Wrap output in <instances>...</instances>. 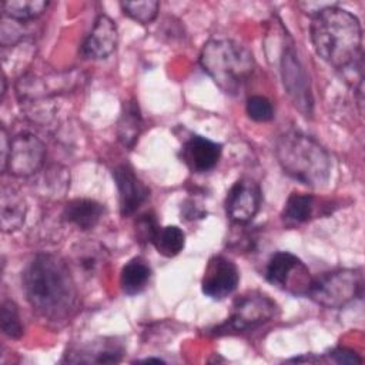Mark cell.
<instances>
[{"mask_svg":"<svg viewBox=\"0 0 365 365\" xmlns=\"http://www.w3.org/2000/svg\"><path fill=\"white\" fill-rule=\"evenodd\" d=\"M23 289L31 308L44 319H67L77 301V289L67 264L53 254H38L23 274Z\"/></svg>","mask_w":365,"mask_h":365,"instance_id":"cell-1","label":"cell"},{"mask_svg":"<svg viewBox=\"0 0 365 365\" xmlns=\"http://www.w3.org/2000/svg\"><path fill=\"white\" fill-rule=\"evenodd\" d=\"M311 40L317 54L341 73L364 63L359 20L335 4L312 16Z\"/></svg>","mask_w":365,"mask_h":365,"instance_id":"cell-2","label":"cell"},{"mask_svg":"<svg viewBox=\"0 0 365 365\" xmlns=\"http://www.w3.org/2000/svg\"><path fill=\"white\" fill-rule=\"evenodd\" d=\"M275 155L284 173L305 185L322 187L329 180L331 157L328 151L304 133L282 134L277 141Z\"/></svg>","mask_w":365,"mask_h":365,"instance_id":"cell-3","label":"cell"},{"mask_svg":"<svg viewBox=\"0 0 365 365\" xmlns=\"http://www.w3.org/2000/svg\"><path fill=\"white\" fill-rule=\"evenodd\" d=\"M200 64L227 94H237L254 70L251 51L230 38L208 40L201 50Z\"/></svg>","mask_w":365,"mask_h":365,"instance_id":"cell-4","label":"cell"},{"mask_svg":"<svg viewBox=\"0 0 365 365\" xmlns=\"http://www.w3.org/2000/svg\"><path fill=\"white\" fill-rule=\"evenodd\" d=\"M364 277L359 269L341 268L312 278L308 297L327 308H342L362 295Z\"/></svg>","mask_w":365,"mask_h":365,"instance_id":"cell-5","label":"cell"},{"mask_svg":"<svg viewBox=\"0 0 365 365\" xmlns=\"http://www.w3.org/2000/svg\"><path fill=\"white\" fill-rule=\"evenodd\" d=\"M275 309V302L265 294L252 291L241 295L235 299L230 318L222 325L215 328V334L222 335L231 332H244L257 328L272 319Z\"/></svg>","mask_w":365,"mask_h":365,"instance_id":"cell-6","label":"cell"},{"mask_svg":"<svg viewBox=\"0 0 365 365\" xmlns=\"http://www.w3.org/2000/svg\"><path fill=\"white\" fill-rule=\"evenodd\" d=\"M265 278L277 288L292 295H308L312 277L307 265L294 254L279 251L271 255Z\"/></svg>","mask_w":365,"mask_h":365,"instance_id":"cell-7","label":"cell"},{"mask_svg":"<svg viewBox=\"0 0 365 365\" xmlns=\"http://www.w3.org/2000/svg\"><path fill=\"white\" fill-rule=\"evenodd\" d=\"M44 160L43 141L31 133H21L10 140L6 171L14 177H30L43 167Z\"/></svg>","mask_w":365,"mask_h":365,"instance_id":"cell-8","label":"cell"},{"mask_svg":"<svg viewBox=\"0 0 365 365\" xmlns=\"http://www.w3.org/2000/svg\"><path fill=\"white\" fill-rule=\"evenodd\" d=\"M281 77L284 88L291 98L292 104L304 114L311 115L314 107V98L308 76L298 60L294 47L288 46L284 48L281 57Z\"/></svg>","mask_w":365,"mask_h":365,"instance_id":"cell-9","label":"cell"},{"mask_svg":"<svg viewBox=\"0 0 365 365\" xmlns=\"http://www.w3.org/2000/svg\"><path fill=\"white\" fill-rule=\"evenodd\" d=\"M261 204V188L248 177H242L234 182L230 188L225 210L227 215L232 222L247 224L250 222L259 210Z\"/></svg>","mask_w":365,"mask_h":365,"instance_id":"cell-10","label":"cell"},{"mask_svg":"<svg viewBox=\"0 0 365 365\" xmlns=\"http://www.w3.org/2000/svg\"><path fill=\"white\" fill-rule=\"evenodd\" d=\"M238 281L237 265L224 255H214L204 269L201 289L212 299H222L235 291Z\"/></svg>","mask_w":365,"mask_h":365,"instance_id":"cell-11","label":"cell"},{"mask_svg":"<svg viewBox=\"0 0 365 365\" xmlns=\"http://www.w3.org/2000/svg\"><path fill=\"white\" fill-rule=\"evenodd\" d=\"M113 175L118 191L120 214L130 217L147 201L150 190L128 165H118L113 171Z\"/></svg>","mask_w":365,"mask_h":365,"instance_id":"cell-12","label":"cell"},{"mask_svg":"<svg viewBox=\"0 0 365 365\" xmlns=\"http://www.w3.org/2000/svg\"><path fill=\"white\" fill-rule=\"evenodd\" d=\"M118 33L115 23L106 14H100L81 46V56L88 60L108 57L117 47Z\"/></svg>","mask_w":365,"mask_h":365,"instance_id":"cell-13","label":"cell"},{"mask_svg":"<svg viewBox=\"0 0 365 365\" xmlns=\"http://www.w3.org/2000/svg\"><path fill=\"white\" fill-rule=\"evenodd\" d=\"M78 78L81 80V73L77 71L54 74L50 77H24L17 84V93L21 98H40L47 96H54L60 91L70 90L78 86Z\"/></svg>","mask_w":365,"mask_h":365,"instance_id":"cell-14","label":"cell"},{"mask_svg":"<svg viewBox=\"0 0 365 365\" xmlns=\"http://www.w3.org/2000/svg\"><path fill=\"white\" fill-rule=\"evenodd\" d=\"M221 151V144L201 135H192L181 148V160L192 173H205L217 165Z\"/></svg>","mask_w":365,"mask_h":365,"instance_id":"cell-15","label":"cell"},{"mask_svg":"<svg viewBox=\"0 0 365 365\" xmlns=\"http://www.w3.org/2000/svg\"><path fill=\"white\" fill-rule=\"evenodd\" d=\"M103 214V204L90 198L71 200L63 210V218L83 231L94 228L100 222Z\"/></svg>","mask_w":365,"mask_h":365,"instance_id":"cell-16","label":"cell"},{"mask_svg":"<svg viewBox=\"0 0 365 365\" xmlns=\"http://www.w3.org/2000/svg\"><path fill=\"white\" fill-rule=\"evenodd\" d=\"M151 277V268L145 259L131 258L121 269L120 284L127 295H135L145 289Z\"/></svg>","mask_w":365,"mask_h":365,"instance_id":"cell-17","label":"cell"},{"mask_svg":"<svg viewBox=\"0 0 365 365\" xmlns=\"http://www.w3.org/2000/svg\"><path fill=\"white\" fill-rule=\"evenodd\" d=\"M141 125L143 121L138 104L131 98L123 104V111L117 124V135L121 144L131 148L141 133Z\"/></svg>","mask_w":365,"mask_h":365,"instance_id":"cell-18","label":"cell"},{"mask_svg":"<svg viewBox=\"0 0 365 365\" xmlns=\"http://www.w3.org/2000/svg\"><path fill=\"white\" fill-rule=\"evenodd\" d=\"M26 218V202L11 188L1 191V228L4 232L19 230Z\"/></svg>","mask_w":365,"mask_h":365,"instance_id":"cell-19","label":"cell"},{"mask_svg":"<svg viewBox=\"0 0 365 365\" xmlns=\"http://www.w3.org/2000/svg\"><path fill=\"white\" fill-rule=\"evenodd\" d=\"M314 197L309 194L292 192L282 210V220L287 225H298L308 221L314 212Z\"/></svg>","mask_w":365,"mask_h":365,"instance_id":"cell-20","label":"cell"},{"mask_svg":"<svg viewBox=\"0 0 365 365\" xmlns=\"http://www.w3.org/2000/svg\"><path fill=\"white\" fill-rule=\"evenodd\" d=\"M158 254L164 257H175L180 254L185 244V234L177 225L160 227L153 242Z\"/></svg>","mask_w":365,"mask_h":365,"instance_id":"cell-21","label":"cell"},{"mask_svg":"<svg viewBox=\"0 0 365 365\" xmlns=\"http://www.w3.org/2000/svg\"><path fill=\"white\" fill-rule=\"evenodd\" d=\"M48 6L44 0H6L1 3L4 16L16 21H27L41 16Z\"/></svg>","mask_w":365,"mask_h":365,"instance_id":"cell-22","label":"cell"},{"mask_svg":"<svg viewBox=\"0 0 365 365\" xmlns=\"http://www.w3.org/2000/svg\"><path fill=\"white\" fill-rule=\"evenodd\" d=\"M121 10L130 19L140 24H150L158 14L160 3L155 0H143V1H121Z\"/></svg>","mask_w":365,"mask_h":365,"instance_id":"cell-23","label":"cell"},{"mask_svg":"<svg viewBox=\"0 0 365 365\" xmlns=\"http://www.w3.org/2000/svg\"><path fill=\"white\" fill-rule=\"evenodd\" d=\"M1 331L4 335L13 339H19L23 335V325L19 315L17 305L10 301L4 299L1 304Z\"/></svg>","mask_w":365,"mask_h":365,"instance_id":"cell-24","label":"cell"},{"mask_svg":"<svg viewBox=\"0 0 365 365\" xmlns=\"http://www.w3.org/2000/svg\"><path fill=\"white\" fill-rule=\"evenodd\" d=\"M245 110L248 117L257 123H267L274 118V107L271 101L262 96H251L247 100Z\"/></svg>","mask_w":365,"mask_h":365,"instance_id":"cell-25","label":"cell"},{"mask_svg":"<svg viewBox=\"0 0 365 365\" xmlns=\"http://www.w3.org/2000/svg\"><path fill=\"white\" fill-rule=\"evenodd\" d=\"M158 224L155 220V215L151 212H145L138 217L135 221V238L140 242H153L157 231Z\"/></svg>","mask_w":365,"mask_h":365,"instance_id":"cell-26","label":"cell"},{"mask_svg":"<svg viewBox=\"0 0 365 365\" xmlns=\"http://www.w3.org/2000/svg\"><path fill=\"white\" fill-rule=\"evenodd\" d=\"M329 359L336 364H361L362 359L348 348H335L329 352Z\"/></svg>","mask_w":365,"mask_h":365,"instance_id":"cell-27","label":"cell"},{"mask_svg":"<svg viewBox=\"0 0 365 365\" xmlns=\"http://www.w3.org/2000/svg\"><path fill=\"white\" fill-rule=\"evenodd\" d=\"M144 362H163V359H160V358H147V359H144Z\"/></svg>","mask_w":365,"mask_h":365,"instance_id":"cell-28","label":"cell"}]
</instances>
